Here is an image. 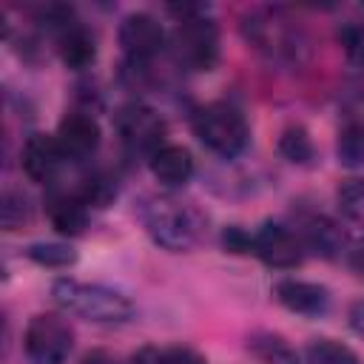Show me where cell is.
Returning <instances> with one entry per match:
<instances>
[{"label": "cell", "mask_w": 364, "mask_h": 364, "mask_svg": "<svg viewBox=\"0 0 364 364\" xmlns=\"http://www.w3.org/2000/svg\"><path fill=\"white\" fill-rule=\"evenodd\" d=\"M222 245L228 247V250H233V253H250V247H253V233H247V230H242V228H228L225 233H222Z\"/></svg>", "instance_id": "26"}, {"label": "cell", "mask_w": 364, "mask_h": 364, "mask_svg": "<svg viewBox=\"0 0 364 364\" xmlns=\"http://www.w3.org/2000/svg\"><path fill=\"white\" fill-rule=\"evenodd\" d=\"M301 242H304V247L307 250H313V253H321V256H336L338 250H341V230L330 222V219H324V216H310L304 225H301Z\"/></svg>", "instance_id": "16"}, {"label": "cell", "mask_w": 364, "mask_h": 364, "mask_svg": "<svg viewBox=\"0 0 364 364\" xmlns=\"http://www.w3.org/2000/svg\"><path fill=\"white\" fill-rule=\"evenodd\" d=\"M46 213L57 233L77 236L88 225V202L77 191H51L46 196Z\"/></svg>", "instance_id": "13"}, {"label": "cell", "mask_w": 364, "mask_h": 364, "mask_svg": "<svg viewBox=\"0 0 364 364\" xmlns=\"http://www.w3.org/2000/svg\"><path fill=\"white\" fill-rule=\"evenodd\" d=\"M142 225L148 236L173 253H182L196 245L202 233V216L188 202H179L173 196H156L148 199L142 208Z\"/></svg>", "instance_id": "2"}, {"label": "cell", "mask_w": 364, "mask_h": 364, "mask_svg": "<svg viewBox=\"0 0 364 364\" xmlns=\"http://www.w3.org/2000/svg\"><path fill=\"white\" fill-rule=\"evenodd\" d=\"M57 48H60L63 63L68 68H74V71L88 68L94 63V57H97V40L77 17L57 31Z\"/></svg>", "instance_id": "14"}, {"label": "cell", "mask_w": 364, "mask_h": 364, "mask_svg": "<svg viewBox=\"0 0 364 364\" xmlns=\"http://www.w3.org/2000/svg\"><path fill=\"white\" fill-rule=\"evenodd\" d=\"M100 136L102 131L91 111H68L54 131V139L65 159H88L100 148Z\"/></svg>", "instance_id": "10"}, {"label": "cell", "mask_w": 364, "mask_h": 364, "mask_svg": "<svg viewBox=\"0 0 364 364\" xmlns=\"http://www.w3.org/2000/svg\"><path fill=\"white\" fill-rule=\"evenodd\" d=\"M304 242L296 230H290L287 225L279 222H264L262 228L253 230V247L250 253L259 256L264 264L279 267V270H290L299 267L304 262Z\"/></svg>", "instance_id": "8"}, {"label": "cell", "mask_w": 364, "mask_h": 364, "mask_svg": "<svg viewBox=\"0 0 364 364\" xmlns=\"http://www.w3.org/2000/svg\"><path fill=\"white\" fill-rule=\"evenodd\" d=\"M26 256L43 267H68L77 259V253L63 242H37L26 250Z\"/></svg>", "instance_id": "22"}, {"label": "cell", "mask_w": 364, "mask_h": 364, "mask_svg": "<svg viewBox=\"0 0 364 364\" xmlns=\"http://www.w3.org/2000/svg\"><path fill=\"white\" fill-rule=\"evenodd\" d=\"M247 350L264 364H299L296 350L282 336H273V333H253L247 338Z\"/></svg>", "instance_id": "17"}, {"label": "cell", "mask_w": 364, "mask_h": 364, "mask_svg": "<svg viewBox=\"0 0 364 364\" xmlns=\"http://www.w3.org/2000/svg\"><path fill=\"white\" fill-rule=\"evenodd\" d=\"M242 34L270 63H287V65H293V63L301 60L304 34L299 31V26H293V20H287L276 9H256V11L245 14Z\"/></svg>", "instance_id": "3"}, {"label": "cell", "mask_w": 364, "mask_h": 364, "mask_svg": "<svg viewBox=\"0 0 364 364\" xmlns=\"http://www.w3.org/2000/svg\"><path fill=\"white\" fill-rule=\"evenodd\" d=\"M80 364H117V358H111V355L102 353V350H94V353H88Z\"/></svg>", "instance_id": "29"}, {"label": "cell", "mask_w": 364, "mask_h": 364, "mask_svg": "<svg viewBox=\"0 0 364 364\" xmlns=\"http://www.w3.org/2000/svg\"><path fill=\"white\" fill-rule=\"evenodd\" d=\"M63 162H65V156H63L54 134H31L20 154V165L31 182H51Z\"/></svg>", "instance_id": "11"}, {"label": "cell", "mask_w": 364, "mask_h": 364, "mask_svg": "<svg viewBox=\"0 0 364 364\" xmlns=\"http://www.w3.org/2000/svg\"><path fill=\"white\" fill-rule=\"evenodd\" d=\"M350 327L364 338V299L353 301V307H350Z\"/></svg>", "instance_id": "27"}, {"label": "cell", "mask_w": 364, "mask_h": 364, "mask_svg": "<svg viewBox=\"0 0 364 364\" xmlns=\"http://www.w3.org/2000/svg\"><path fill=\"white\" fill-rule=\"evenodd\" d=\"M336 40L341 43L344 54L350 63L355 65H364V23L358 20H344L338 28H336Z\"/></svg>", "instance_id": "23"}, {"label": "cell", "mask_w": 364, "mask_h": 364, "mask_svg": "<svg viewBox=\"0 0 364 364\" xmlns=\"http://www.w3.org/2000/svg\"><path fill=\"white\" fill-rule=\"evenodd\" d=\"M347 262H350V267H353L358 276H364V239H361L358 245H353V250L347 253Z\"/></svg>", "instance_id": "28"}, {"label": "cell", "mask_w": 364, "mask_h": 364, "mask_svg": "<svg viewBox=\"0 0 364 364\" xmlns=\"http://www.w3.org/2000/svg\"><path fill=\"white\" fill-rule=\"evenodd\" d=\"M26 219H28V199L17 191H6V196H3V228L17 230Z\"/></svg>", "instance_id": "24"}, {"label": "cell", "mask_w": 364, "mask_h": 364, "mask_svg": "<svg viewBox=\"0 0 364 364\" xmlns=\"http://www.w3.org/2000/svg\"><path fill=\"white\" fill-rule=\"evenodd\" d=\"M171 46H173L176 60L185 68L210 71L219 60V28L210 17H205V9L199 6L193 14H185L176 20Z\"/></svg>", "instance_id": "5"}, {"label": "cell", "mask_w": 364, "mask_h": 364, "mask_svg": "<svg viewBox=\"0 0 364 364\" xmlns=\"http://www.w3.org/2000/svg\"><path fill=\"white\" fill-rule=\"evenodd\" d=\"M273 293L282 307H287L290 313H299V316H318L330 304L327 287H321L316 282H304V279H282V282H276Z\"/></svg>", "instance_id": "12"}, {"label": "cell", "mask_w": 364, "mask_h": 364, "mask_svg": "<svg viewBox=\"0 0 364 364\" xmlns=\"http://www.w3.org/2000/svg\"><path fill=\"white\" fill-rule=\"evenodd\" d=\"M307 364H361V358L336 338H313L304 347Z\"/></svg>", "instance_id": "20"}, {"label": "cell", "mask_w": 364, "mask_h": 364, "mask_svg": "<svg viewBox=\"0 0 364 364\" xmlns=\"http://www.w3.org/2000/svg\"><path fill=\"white\" fill-rule=\"evenodd\" d=\"M151 173L168 185V188H176V185H185L193 173V156L188 148L182 145H162L154 156H151Z\"/></svg>", "instance_id": "15"}, {"label": "cell", "mask_w": 364, "mask_h": 364, "mask_svg": "<svg viewBox=\"0 0 364 364\" xmlns=\"http://www.w3.org/2000/svg\"><path fill=\"white\" fill-rule=\"evenodd\" d=\"M23 350L31 364H65L74 350V330L57 313H37L26 324Z\"/></svg>", "instance_id": "6"}, {"label": "cell", "mask_w": 364, "mask_h": 364, "mask_svg": "<svg viewBox=\"0 0 364 364\" xmlns=\"http://www.w3.org/2000/svg\"><path fill=\"white\" fill-rule=\"evenodd\" d=\"M336 151H338V162L341 165H347V168L364 165V122L347 119L341 125V131H338Z\"/></svg>", "instance_id": "19"}, {"label": "cell", "mask_w": 364, "mask_h": 364, "mask_svg": "<svg viewBox=\"0 0 364 364\" xmlns=\"http://www.w3.org/2000/svg\"><path fill=\"white\" fill-rule=\"evenodd\" d=\"M119 46L134 65H145L165 48V28L154 14L134 11L119 23Z\"/></svg>", "instance_id": "9"}, {"label": "cell", "mask_w": 364, "mask_h": 364, "mask_svg": "<svg viewBox=\"0 0 364 364\" xmlns=\"http://www.w3.org/2000/svg\"><path fill=\"white\" fill-rule=\"evenodd\" d=\"M193 134L199 136V142L208 151H213L225 159L239 156L250 139L245 114L230 102H208V105L196 108L193 111Z\"/></svg>", "instance_id": "4"}, {"label": "cell", "mask_w": 364, "mask_h": 364, "mask_svg": "<svg viewBox=\"0 0 364 364\" xmlns=\"http://www.w3.org/2000/svg\"><path fill=\"white\" fill-rule=\"evenodd\" d=\"M154 364H208V361L191 347H168V350L156 353Z\"/></svg>", "instance_id": "25"}, {"label": "cell", "mask_w": 364, "mask_h": 364, "mask_svg": "<svg viewBox=\"0 0 364 364\" xmlns=\"http://www.w3.org/2000/svg\"><path fill=\"white\" fill-rule=\"evenodd\" d=\"M279 151H282V156L290 159V162H299V165L310 162V159H313V142H310V134H307L301 125H290V128H284L282 136H279Z\"/></svg>", "instance_id": "21"}, {"label": "cell", "mask_w": 364, "mask_h": 364, "mask_svg": "<svg viewBox=\"0 0 364 364\" xmlns=\"http://www.w3.org/2000/svg\"><path fill=\"white\" fill-rule=\"evenodd\" d=\"M114 128L119 134V142L134 154H156L165 145V119L159 111H154L145 102H125L114 114Z\"/></svg>", "instance_id": "7"}, {"label": "cell", "mask_w": 364, "mask_h": 364, "mask_svg": "<svg viewBox=\"0 0 364 364\" xmlns=\"http://www.w3.org/2000/svg\"><path fill=\"white\" fill-rule=\"evenodd\" d=\"M54 301L88 321L97 324H119L134 316V304L125 293L97 284V282H80V279H57L51 284Z\"/></svg>", "instance_id": "1"}, {"label": "cell", "mask_w": 364, "mask_h": 364, "mask_svg": "<svg viewBox=\"0 0 364 364\" xmlns=\"http://www.w3.org/2000/svg\"><path fill=\"white\" fill-rule=\"evenodd\" d=\"M338 213L364 236V179H344L336 191Z\"/></svg>", "instance_id": "18"}]
</instances>
